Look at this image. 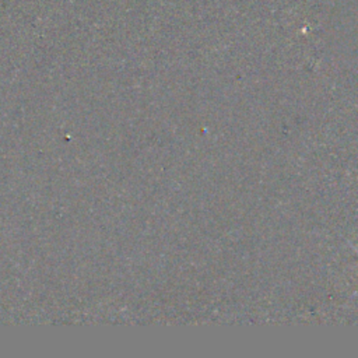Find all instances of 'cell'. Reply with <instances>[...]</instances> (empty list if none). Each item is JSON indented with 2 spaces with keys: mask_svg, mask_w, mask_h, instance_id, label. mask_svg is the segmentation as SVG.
I'll list each match as a JSON object with an SVG mask.
<instances>
[{
  "mask_svg": "<svg viewBox=\"0 0 358 358\" xmlns=\"http://www.w3.org/2000/svg\"><path fill=\"white\" fill-rule=\"evenodd\" d=\"M352 249H354V250H355V252H357V255H358V249H357V248H355V246H352Z\"/></svg>",
  "mask_w": 358,
  "mask_h": 358,
  "instance_id": "cell-1",
  "label": "cell"
}]
</instances>
